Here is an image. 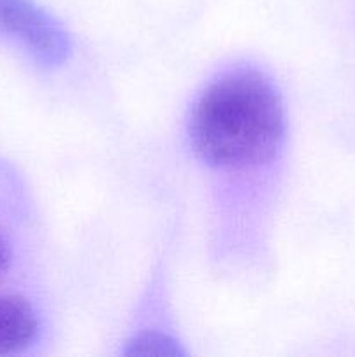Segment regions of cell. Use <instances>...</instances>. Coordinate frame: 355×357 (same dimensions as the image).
Here are the masks:
<instances>
[{
	"label": "cell",
	"mask_w": 355,
	"mask_h": 357,
	"mask_svg": "<svg viewBox=\"0 0 355 357\" xmlns=\"http://www.w3.org/2000/svg\"><path fill=\"white\" fill-rule=\"evenodd\" d=\"M10 257H13V253H10L9 241H7V237L0 232V278H2V275L6 274L7 268H9Z\"/></svg>",
	"instance_id": "obj_5"
},
{
	"label": "cell",
	"mask_w": 355,
	"mask_h": 357,
	"mask_svg": "<svg viewBox=\"0 0 355 357\" xmlns=\"http://www.w3.org/2000/svg\"><path fill=\"white\" fill-rule=\"evenodd\" d=\"M0 31L44 66H58L68 58V33L33 0H0Z\"/></svg>",
	"instance_id": "obj_2"
},
{
	"label": "cell",
	"mask_w": 355,
	"mask_h": 357,
	"mask_svg": "<svg viewBox=\"0 0 355 357\" xmlns=\"http://www.w3.org/2000/svg\"><path fill=\"white\" fill-rule=\"evenodd\" d=\"M129 356H178L181 354L176 347V342L160 335H141L129 342L125 351Z\"/></svg>",
	"instance_id": "obj_4"
},
{
	"label": "cell",
	"mask_w": 355,
	"mask_h": 357,
	"mask_svg": "<svg viewBox=\"0 0 355 357\" xmlns=\"http://www.w3.org/2000/svg\"><path fill=\"white\" fill-rule=\"evenodd\" d=\"M188 135L195 153L209 166L237 169L267 162L284 143L281 94L253 70L226 73L198 96Z\"/></svg>",
	"instance_id": "obj_1"
},
{
	"label": "cell",
	"mask_w": 355,
	"mask_h": 357,
	"mask_svg": "<svg viewBox=\"0 0 355 357\" xmlns=\"http://www.w3.org/2000/svg\"><path fill=\"white\" fill-rule=\"evenodd\" d=\"M38 335L33 305L17 295H0V356L26 351Z\"/></svg>",
	"instance_id": "obj_3"
}]
</instances>
